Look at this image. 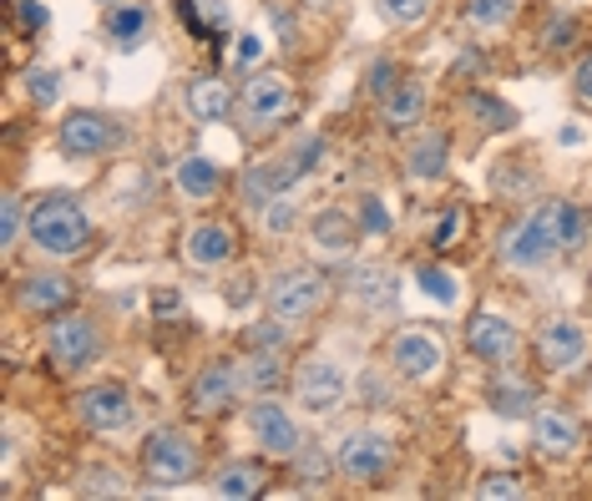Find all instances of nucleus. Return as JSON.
I'll return each instance as SVG.
<instances>
[{
  "label": "nucleus",
  "instance_id": "1",
  "mask_svg": "<svg viewBox=\"0 0 592 501\" xmlns=\"http://www.w3.org/2000/svg\"><path fill=\"white\" fill-rule=\"evenodd\" d=\"M25 233H31V243H37L41 253H51V259H76V253L92 243V218L82 213L76 198L46 192V198L25 213Z\"/></svg>",
  "mask_w": 592,
  "mask_h": 501
},
{
  "label": "nucleus",
  "instance_id": "2",
  "mask_svg": "<svg viewBox=\"0 0 592 501\" xmlns=\"http://www.w3.org/2000/svg\"><path fill=\"white\" fill-rule=\"evenodd\" d=\"M198 461H202L198 446L173 426L153 430L143 441V471H147V481H157V487H188V481L198 477Z\"/></svg>",
  "mask_w": 592,
  "mask_h": 501
},
{
  "label": "nucleus",
  "instance_id": "3",
  "mask_svg": "<svg viewBox=\"0 0 592 501\" xmlns=\"http://www.w3.org/2000/svg\"><path fill=\"white\" fill-rule=\"evenodd\" d=\"M324 299H330V279L324 274H314V269H284V274H273L263 304H269V314L299 324V320H309V314L320 310Z\"/></svg>",
  "mask_w": 592,
  "mask_h": 501
},
{
  "label": "nucleus",
  "instance_id": "4",
  "mask_svg": "<svg viewBox=\"0 0 592 501\" xmlns=\"http://www.w3.org/2000/svg\"><path fill=\"white\" fill-rule=\"evenodd\" d=\"M46 349H51V359H56L61 370H86V365L102 359V334H96V324L86 320V314L61 310V314H51Z\"/></svg>",
  "mask_w": 592,
  "mask_h": 501
},
{
  "label": "nucleus",
  "instance_id": "5",
  "mask_svg": "<svg viewBox=\"0 0 592 501\" xmlns=\"http://www.w3.org/2000/svg\"><path fill=\"white\" fill-rule=\"evenodd\" d=\"M56 143L66 157H102L127 143V127L117 117H107V112H72V117H61Z\"/></svg>",
  "mask_w": 592,
  "mask_h": 501
},
{
  "label": "nucleus",
  "instance_id": "6",
  "mask_svg": "<svg viewBox=\"0 0 592 501\" xmlns=\"http://www.w3.org/2000/svg\"><path fill=\"white\" fill-rule=\"evenodd\" d=\"M532 355L542 370L562 375V370H578L582 359H588V330L568 314H552V320L537 324V340H532Z\"/></svg>",
  "mask_w": 592,
  "mask_h": 501
},
{
  "label": "nucleus",
  "instance_id": "7",
  "mask_svg": "<svg viewBox=\"0 0 592 501\" xmlns=\"http://www.w3.org/2000/svg\"><path fill=\"white\" fill-rule=\"evenodd\" d=\"M294 400L309 410V416H330V410L344 406V370L330 355H309L299 359L294 370Z\"/></svg>",
  "mask_w": 592,
  "mask_h": 501
},
{
  "label": "nucleus",
  "instance_id": "8",
  "mask_svg": "<svg viewBox=\"0 0 592 501\" xmlns=\"http://www.w3.org/2000/svg\"><path fill=\"white\" fill-rule=\"evenodd\" d=\"M238 390H243V370H238L233 359H214V365H202L188 385V410L202 420L224 416V410L238 406Z\"/></svg>",
  "mask_w": 592,
  "mask_h": 501
},
{
  "label": "nucleus",
  "instance_id": "9",
  "mask_svg": "<svg viewBox=\"0 0 592 501\" xmlns=\"http://www.w3.org/2000/svg\"><path fill=\"white\" fill-rule=\"evenodd\" d=\"M391 461H395V446H391V436H380V430H350V436L340 441V456H334L340 477L360 481V487L385 477Z\"/></svg>",
  "mask_w": 592,
  "mask_h": 501
},
{
  "label": "nucleus",
  "instance_id": "10",
  "mask_svg": "<svg viewBox=\"0 0 592 501\" xmlns=\"http://www.w3.org/2000/svg\"><path fill=\"white\" fill-rule=\"evenodd\" d=\"M76 416H82V426L102 430V436L127 430L132 426V395H127V385H117V380L86 385V390L76 395Z\"/></svg>",
  "mask_w": 592,
  "mask_h": 501
},
{
  "label": "nucleus",
  "instance_id": "11",
  "mask_svg": "<svg viewBox=\"0 0 592 501\" xmlns=\"http://www.w3.org/2000/svg\"><path fill=\"white\" fill-rule=\"evenodd\" d=\"M238 107H243V117L259 122V127H273V122H284L289 112H294V86L284 82V76L273 72H259L243 82V92H238Z\"/></svg>",
  "mask_w": 592,
  "mask_h": 501
},
{
  "label": "nucleus",
  "instance_id": "12",
  "mask_svg": "<svg viewBox=\"0 0 592 501\" xmlns=\"http://www.w3.org/2000/svg\"><path fill=\"white\" fill-rule=\"evenodd\" d=\"M249 430H253V441H259L269 456H279V461H294V451L304 446L299 420L289 416L279 400H259V406L249 410Z\"/></svg>",
  "mask_w": 592,
  "mask_h": 501
},
{
  "label": "nucleus",
  "instance_id": "13",
  "mask_svg": "<svg viewBox=\"0 0 592 501\" xmlns=\"http://www.w3.org/2000/svg\"><path fill=\"white\" fill-rule=\"evenodd\" d=\"M532 223L542 228V239L552 243L557 253H578L582 243H588V213H582L578 203H568V198H547V203H537Z\"/></svg>",
  "mask_w": 592,
  "mask_h": 501
},
{
  "label": "nucleus",
  "instance_id": "14",
  "mask_svg": "<svg viewBox=\"0 0 592 501\" xmlns=\"http://www.w3.org/2000/svg\"><path fill=\"white\" fill-rule=\"evenodd\" d=\"M521 334L511 320H501V314H476L471 324H466V349H471L476 359H486V365H507L511 355H517Z\"/></svg>",
  "mask_w": 592,
  "mask_h": 501
},
{
  "label": "nucleus",
  "instance_id": "15",
  "mask_svg": "<svg viewBox=\"0 0 592 501\" xmlns=\"http://www.w3.org/2000/svg\"><path fill=\"white\" fill-rule=\"evenodd\" d=\"M440 359H446L440 340H430V334H420V330H401L391 340V365L405 380H430V375L440 370Z\"/></svg>",
  "mask_w": 592,
  "mask_h": 501
},
{
  "label": "nucleus",
  "instance_id": "16",
  "mask_svg": "<svg viewBox=\"0 0 592 501\" xmlns=\"http://www.w3.org/2000/svg\"><path fill=\"white\" fill-rule=\"evenodd\" d=\"M552 243L542 239V228L532 223V218H527V223H511L507 233H501V263H507V269H542L547 259H552Z\"/></svg>",
  "mask_w": 592,
  "mask_h": 501
},
{
  "label": "nucleus",
  "instance_id": "17",
  "mask_svg": "<svg viewBox=\"0 0 592 501\" xmlns=\"http://www.w3.org/2000/svg\"><path fill=\"white\" fill-rule=\"evenodd\" d=\"M233 249H238V239H233V228L228 223H193L188 228V239H183V253H188V263H198V269H214V263H228L233 259Z\"/></svg>",
  "mask_w": 592,
  "mask_h": 501
},
{
  "label": "nucleus",
  "instance_id": "18",
  "mask_svg": "<svg viewBox=\"0 0 592 501\" xmlns=\"http://www.w3.org/2000/svg\"><path fill=\"white\" fill-rule=\"evenodd\" d=\"M532 441L542 456H572L582 446V426H578V416H568V410H537Z\"/></svg>",
  "mask_w": 592,
  "mask_h": 501
},
{
  "label": "nucleus",
  "instance_id": "19",
  "mask_svg": "<svg viewBox=\"0 0 592 501\" xmlns=\"http://www.w3.org/2000/svg\"><path fill=\"white\" fill-rule=\"evenodd\" d=\"M72 279L66 274H31L21 279V310H37V314H61V310H72Z\"/></svg>",
  "mask_w": 592,
  "mask_h": 501
},
{
  "label": "nucleus",
  "instance_id": "20",
  "mask_svg": "<svg viewBox=\"0 0 592 501\" xmlns=\"http://www.w3.org/2000/svg\"><path fill=\"white\" fill-rule=\"evenodd\" d=\"M309 239H314L320 253H350L355 239H365V228L350 213H340V208H324V213H314V223H309Z\"/></svg>",
  "mask_w": 592,
  "mask_h": 501
},
{
  "label": "nucleus",
  "instance_id": "21",
  "mask_svg": "<svg viewBox=\"0 0 592 501\" xmlns=\"http://www.w3.org/2000/svg\"><path fill=\"white\" fill-rule=\"evenodd\" d=\"M486 400H491V410L507 420H521V416H532L537 410V385L532 380H521V375H497V380L486 385Z\"/></svg>",
  "mask_w": 592,
  "mask_h": 501
},
{
  "label": "nucleus",
  "instance_id": "22",
  "mask_svg": "<svg viewBox=\"0 0 592 501\" xmlns=\"http://www.w3.org/2000/svg\"><path fill=\"white\" fill-rule=\"evenodd\" d=\"M214 491L228 501H253L269 491V471H263L259 461H228V466H218Z\"/></svg>",
  "mask_w": 592,
  "mask_h": 501
},
{
  "label": "nucleus",
  "instance_id": "23",
  "mask_svg": "<svg viewBox=\"0 0 592 501\" xmlns=\"http://www.w3.org/2000/svg\"><path fill=\"white\" fill-rule=\"evenodd\" d=\"M380 117H385V127H415V122L426 117V86L420 82H395L391 92L380 96Z\"/></svg>",
  "mask_w": 592,
  "mask_h": 501
},
{
  "label": "nucleus",
  "instance_id": "24",
  "mask_svg": "<svg viewBox=\"0 0 592 501\" xmlns=\"http://www.w3.org/2000/svg\"><path fill=\"white\" fill-rule=\"evenodd\" d=\"M446 157H450V137L446 132H426V137L405 153V173L420 182H436L440 173H446Z\"/></svg>",
  "mask_w": 592,
  "mask_h": 501
},
{
  "label": "nucleus",
  "instance_id": "25",
  "mask_svg": "<svg viewBox=\"0 0 592 501\" xmlns=\"http://www.w3.org/2000/svg\"><path fill=\"white\" fill-rule=\"evenodd\" d=\"M107 36L117 51H137L153 36V11H147V6H117V11L107 15Z\"/></svg>",
  "mask_w": 592,
  "mask_h": 501
},
{
  "label": "nucleus",
  "instance_id": "26",
  "mask_svg": "<svg viewBox=\"0 0 592 501\" xmlns=\"http://www.w3.org/2000/svg\"><path fill=\"white\" fill-rule=\"evenodd\" d=\"M178 188H183V198H218L224 173H218L214 157L193 153V157H183V163H178Z\"/></svg>",
  "mask_w": 592,
  "mask_h": 501
},
{
  "label": "nucleus",
  "instance_id": "27",
  "mask_svg": "<svg viewBox=\"0 0 592 501\" xmlns=\"http://www.w3.org/2000/svg\"><path fill=\"white\" fill-rule=\"evenodd\" d=\"M228 107H233V92H228L218 76H198V82L188 86V112L198 122H224Z\"/></svg>",
  "mask_w": 592,
  "mask_h": 501
},
{
  "label": "nucleus",
  "instance_id": "28",
  "mask_svg": "<svg viewBox=\"0 0 592 501\" xmlns=\"http://www.w3.org/2000/svg\"><path fill=\"white\" fill-rule=\"evenodd\" d=\"M466 112H471V122L481 132H511L517 127V112H511L507 102H497L491 92H466Z\"/></svg>",
  "mask_w": 592,
  "mask_h": 501
},
{
  "label": "nucleus",
  "instance_id": "29",
  "mask_svg": "<svg viewBox=\"0 0 592 501\" xmlns=\"http://www.w3.org/2000/svg\"><path fill=\"white\" fill-rule=\"evenodd\" d=\"M243 385H253L259 395L279 390V385H284V359H279V349H249V365H243Z\"/></svg>",
  "mask_w": 592,
  "mask_h": 501
},
{
  "label": "nucleus",
  "instance_id": "30",
  "mask_svg": "<svg viewBox=\"0 0 592 501\" xmlns=\"http://www.w3.org/2000/svg\"><path fill=\"white\" fill-rule=\"evenodd\" d=\"M415 284H420V294L436 299L440 310H450V304H456V294H461V289H456V274H450V269H440V263H420V269H415Z\"/></svg>",
  "mask_w": 592,
  "mask_h": 501
},
{
  "label": "nucleus",
  "instance_id": "31",
  "mask_svg": "<svg viewBox=\"0 0 592 501\" xmlns=\"http://www.w3.org/2000/svg\"><path fill=\"white\" fill-rule=\"evenodd\" d=\"M324 153H330V143H324L320 132H309V137H299V143L284 153V163H289V173H294V178H309V173L324 163Z\"/></svg>",
  "mask_w": 592,
  "mask_h": 501
},
{
  "label": "nucleus",
  "instance_id": "32",
  "mask_svg": "<svg viewBox=\"0 0 592 501\" xmlns=\"http://www.w3.org/2000/svg\"><path fill=\"white\" fill-rule=\"evenodd\" d=\"M284 345H289V320H279V314L243 330V349H284Z\"/></svg>",
  "mask_w": 592,
  "mask_h": 501
},
{
  "label": "nucleus",
  "instance_id": "33",
  "mask_svg": "<svg viewBox=\"0 0 592 501\" xmlns=\"http://www.w3.org/2000/svg\"><path fill=\"white\" fill-rule=\"evenodd\" d=\"M294 477L304 481V487H324V481H330V456H324L320 446H299L294 451Z\"/></svg>",
  "mask_w": 592,
  "mask_h": 501
},
{
  "label": "nucleus",
  "instance_id": "34",
  "mask_svg": "<svg viewBox=\"0 0 592 501\" xmlns=\"http://www.w3.org/2000/svg\"><path fill=\"white\" fill-rule=\"evenodd\" d=\"M517 0H466V21L471 25H507Z\"/></svg>",
  "mask_w": 592,
  "mask_h": 501
},
{
  "label": "nucleus",
  "instance_id": "35",
  "mask_svg": "<svg viewBox=\"0 0 592 501\" xmlns=\"http://www.w3.org/2000/svg\"><path fill=\"white\" fill-rule=\"evenodd\" d=\"M572 46H578V21H572V15H547L542 51H572Z\"/></svg>",
  "mask_w": 592,
  "mask_h": 501
},
{
  "label": "nucleus",
  "instance_id": "36",
  "mask_svg": "<svg viewBox=\"0 0 592 501\" xmlns=\"http://www.w3.org/2000/svg\"><path fill=\"white\" fill-rule=\"evenodd\" d=\"M476 497H486V501H521V497H527V487H521L517 477H507V471H491V477H481Z\"/></svg>",
  "mask_w": 592,
  "mask_h": 501
},
{
  "label": "nucleus",
  "instance_id": "37",
  "mask_svg": "<svg viewBox=\"0 0 592 501\" xmlns=\"http://www.w3.org/2000/svg\"><path fill=\"white\" fill-rule=\"evenodd\" d=\"M82 491L86 497H122V471H112V466H92L82 477Z\"/></svg>",
  "mask_w": 592,
  "mask_h": 501
},
{
  "label": "nucleus",
  "instance_id": "38",
  "mask_svg": "<svg viewBox=\"0 0 592 501\" xmlns=\"http://www.w3.org/2000/svg\"><path fill=\"white\" fill-rule=\"evenodd\" d=\"M380 11L391 15L395 25H420L430 15V0H380Z\"/></svg>",
  "mask_w": 592,
  "mask_h": 501
},
{
  "label": "nucleus",
  "instance_id": "39",
  "mask_svg": "<svg viewBox=\"0 0 592 501\" xmlns=\"http://www.w3.org/2000/svg\"><path fill=\"white\" fill-rule=\"evenodd\" d=\"M25 92H31V102H37V107H51V102H56V96H61L56 72H46V66H37V72L25 76Z\"/></svg>",
  "mask_w": 592,
  "mask_h": 501
},
{
  "label": "nucleus",
  "instance_id": "40",
  "mask_svg": "<svg viewBox=\"0 0 592 501\" xmlns=\"http://www.w3.org/2000/svg\"><path fill=\"white\" fill-rule=\"evenodd\" d=\"M21 243V198H6L0 203V249L11 253Z\"/></svg>",
  "mask_w": 592,
  "mask_h": 501
},
{
  "label": "nucleus",
  "instance_id": "41",
  "mask_svg": "<svg viewBox=\"0 0 592 501\" xmlns=\"http://www.w3.org/2000/svg\"><path fill=\"white\" fill-rule=\"evenodd\" d=\"M360 228H365V233H391V213H385V208H380V198H360Z\"/></svg>",
  "mask_w": 592,
  "mask_h": 501
},
{
  "label": "nucleus",
  "instance_id": "42",
  "mask_svg": "<svg viewBox=\"0 0 592 501\" xmlns=\"http://www.w3.org/2000/svg\"><path fill=\"white\" fill-rule=\"evenodd\" d=\"M263 228H269V233H284V228H294V203H289V198H273V203L263 208Z\"/></svg>",
  "mask_w": 592,
  "mask_h": 501
},
{
  "label": "nucleus",
  "instance_id": "43",
  "mask_svg": "<svg viewBox=\"0 0 592 501\" xmlns=\"http://www.w3.org/2000/svg\"><path fill=\"white\" fill-rule=\"evenodd\" d=\"M456 233H461V208H446V218H440L436 233H430V249H450Z\"/></svg>",
  "mask_w": 592,
  "mask_h": 501
},
{
  "label": "nucleus",
  "instance_id": "44",
  "mask_svg": "<svg viewBox=\"0 0 592 501\" xmlns=\"http://www.w3.org/2000/svg\"><path fill=\"white\" fill-rule=\"evenodd\" d=\"M15 15H21V25H25V31H41V25L51 21V11H46V6H41V0H21V6H15Z\"/></svg>",
  "mask_w": 592,
  "mask_h": 501
},
{
  "label": "nucleus",
  "instance_id": "45",
  "mask_svg": "<svg viewBox=\"0 0 592 501\" xmlns=\"http://www.w3.org/2000/svg\"><path fill=\"white\" fill-rule=\"evenodd\" d=\"M572 92H578V102H588L592 107V51L578 61V72H572Z\"/></svg>",
  "mask_w": 592,
  "mask_h": 501
},
{
  "label": "nucleus",
  "instance_id": "46",
  "mask_svg": "<svg viewBox=\"0 0 592 501\" xmlns=\"http://www.w3.org/2000/svg\"><path fill=\"white\" fill-rule=\"evenodd\" d=\"M401 82V76H395V61H375V66H370V92H391V86Z\"/></svg>",
  "mask_w": 592,
  "mask_h": 501
},
{
  "label": "nucleus",
  "instance_id": "47",
  "mask_svg": "<svg viewBox=\"0 0 592 501\" xmlns=\"http://www.w3.org/2000/svg\"><path fill=\"white\" fill-rule=\"evenodd\" d=\"M224 299H228V304H233V310H243V304H249V299H253V274H238L233 284L224 289Z\"/></svg>",
  "mask_w": 592,
  "mask_h": 501
},
{
  "label": "nucleus",
  "instance_id": "48",
  "mask_svg": "<svg viewBox=\"0 0 592 501\" xmlns=\"http://www.w3.org/2000/svg\"><path fill=\"white\" fill-rule=\"evenodd\" d=\"M153 314H157V320H178V314H183V299L173 294V289H163V294H153Z\"/></svg>",
  "mask_w": 592,
  "mask_h": 501
},
{
  "label": "nucleus",
  "instance_id": "49",
  "mask_svg": "<svg viewBox=\"0 0 592 501\" xmlns=\"http://www.w3.org/2000/svg\"><path fill=\"white\" fill-rule=\"evenodd\" d=\"M259 41H253V36H243V41H238V61H259Z\"/></svg>",
  "mask_w": 592,
  "mask_h": 501
}]
</instances>
